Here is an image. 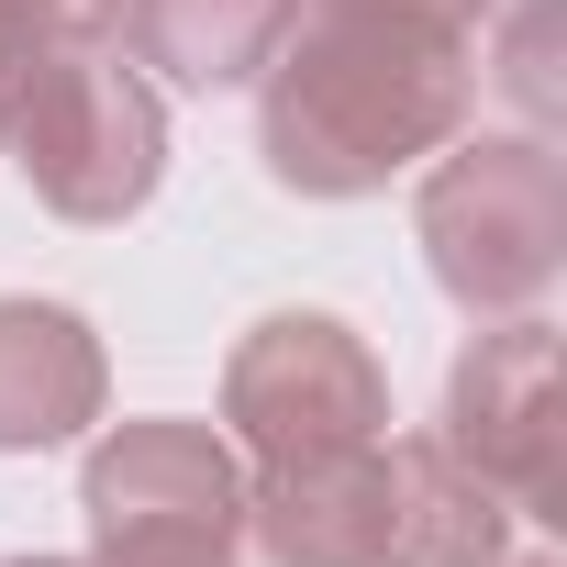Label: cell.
Wrapping results in <instances>:
<instances>
[{"label":"cell","instance_id":"cell-3","mask_svg":"<svg viewBox=\"0 0 567 567\" xmlns=\"http://www.w3.org/2000/svg\"><path fill=\"white\" fill-rule=\"evenodd\" d=\"M90 556L79 567H245V456L212 423L134 412L79 456Z\"/></svg>","mask_w":567,"mask_h":567},{"label":"cell","instance_id":"cell-6","mask_svg":"<svg viewBox=\"0 0 567 567\" xmlns=\"http://www.w3.org/2000/svg\"><path fill=\"white\" fill-rule=\"evenodd\" d=\"M434 434L512 501V523H567V467H556V323L545 312H501L445 368V423Z\"/></svg>","mask_w":567,"mask_h":567},{"label":"cell","instance_id":"cell-4","mask_svg":"<svg viewBox=\"0 0 567 567\" xmlns=\"http://www.w3.org/2000/svg\"><path fill=\"white\" fill-rule=\"evenodd\" d=\"M12 167L34 178V200L56 223H90V234L134 223L156 200V178H167V101H156V79L123 68L112 45L68 56L34 90V112L12 123Z\"/></svg>","mask_w":567,"mask_h":567},{"label":"cell","instance_id":"cell-10","mask_svg":"<svg viewBox=\"0 0 567 567\" xmlns=\"http://www.w3.org/2000/svg\"><path fill=\"white\" fill-rule=\"evenodd\" d=\"M501 545H512V501L445 434H390V545H379V567H489Z\"/></svg>","mask_w":567,"mask_h":567},{"label":"cell","instance_id":"cell-11","mask_svg":"<svg viewBox=\"0 0 567 567\" xmlns=\"http://www.w3.org/2000/svg\"><path fill=\"white\" fill-rule=\"evenodd\" d=\"M346 12H390V23H423V34H456V45H478L501 0H346Z\"/></svg>","mask_w":567,"mask_h":567},{"label":"cell","instance_id":"cell-2","mask_svg":"<svg viewBox=\"0 0 567 567\" xmlns=\"http://www.w3.org/2000/svg\"><path fill=\"white\" fill-rule=\"evenodd\" d=\"M412 234L467 323L545 312V290L567 278V156L545 134H456L445 156H423Z\"/></svg>","mask_w":567,"mask_h":567},{"label":"cell","instance_id":"cell-13","mask_svg":"<svg viewBox=\"0 0 567 567\" xmlns=\"http://www.w3.org/2000/svg\"><path fill=\"white\" fill-rule=\"evenodd\" d=\"M0 567H79V556H0Z\"/></svg>","mask_w":567,"mask_h":567},{"label":"cell","instance_id":"cell-9","mask_svg":"<svg viewBox=\"0 0 567 567\" xmlns=\"http://www.w3.org/2000/svg\"><path fill=\"white\" fill-rule=\"evenodd\" d=\"M301 0H123V45L145 79L189 90V101H223V90H256L267 56L290 45Z\"/></svg>","mask_w":567,"mask_h":567},{"label":"cell","instance_id":"cell-7","mask_svg":"<svg viewBox=\"0 0 567 567\" xmlns=\"http://www.w3.org/2000/svg\"><path fill=\"white\" fill-rule=\"evenodd\" d=\"M245 545L267 567H379V545H390V434L256 467L245 478Z\"/></svg>","mask_w":567,"mask_h":567},{"label":"cell","instance_id":"cell-12","mask_svg":"<svg viewBox=\"0 0 567 567\" xmlns=\"http://www.w3.org/2000/svg\"><path fill=\"white\" fill-rule=\"evenodd\" d=\"M489 567H556V556H545V545H534V556H512V545H501V556H489Z\"/></svg>","mask_w":567,"mask_h":567},{"label":"cell","instance_id":"cell-5","mask_svg":"<svg viewBox=\"0 0 567 567\" xmlns=\"http://www.w3.org/2000/svg\"><path fill=\"white\" fill-rule=\"evenodd\" d=\"M223 423L256 467L278 456H334V445H379L390 434V368L357 323L334 312H267L234 357H223Z\"/></svg>","mask_w":567,"mask_h":567},{"label":"cell","instance_id":"cell-8","mask_svg":"<svg viewBox=\"0 0 567 567\" xmlns=\"http://www.w3.org/2000/svg\"><path fill=\"white\" fill-rule=\"evenodd\" d=\"M112 412V357L68 301H0V456L79 445Z\"/></svg>","mask_w":567,"mask_h":567},{"label":"cell","instance_id":"cell-1","mask_svg":"<svg viewBox=\"0 0 567 567\" xmlns=\"http://www.w3.org/2000/svg\"><path fill=\"white\" fill-rule=\"evenodd\" d=\"M478 45L390 23V12H346V0H301L290 45L256 79V156L278 189L301 200H368L390 178H412L423 156H445L478 112Z\"/></svg>","mask_w":567,"mask_h":567}]
</instances>
